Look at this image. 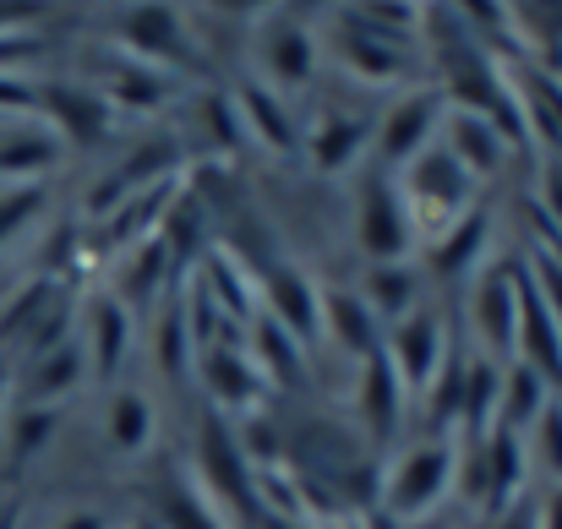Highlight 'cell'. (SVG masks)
Listing matches in <instances>:
<instances>
[{
	"instance_id": "obj_1",
	"label": "cell",
	"mask_w": 562,
	"mask_h": 529,
	"mask_svg": "<svg viewBox=\"0 0 562 529\" xmlns=\"http://www.w3.org/2000/svg\"><path fill=\"white\" fill-rule=\"evenodd\" d=\"M393 185H398V202H404L415 235H426V240H437L448 224H459L475 207V191H481V180L464 176V165L442 143H431L426 154H415L393 176Z\"/></svg>"
},
{
	"instance_id": "obj_2",
	"label": "cell",
	"mask_w": 562,
	"mask_h": 529,
	"mask_svg": "<svg viewBox=\"0 0 562 529\" xmlns=\"http://www.w3.org/2000/svg\"><path fill=\"white\" fill-rule=\"evenodd\" d=\"M191 475H196V486L213 503H229V508H251L257 514V470H251L235 426L218 409H207L196 420V470Z\"/></svg>"
},
{
	"instance_id": "obj_3",
	"label": "cell",
	"mask_w": 562,
	"mask_h": 529,
	"mask_svg": "<svg viewBox=\"0 0 562 529\" xmlns=\"http://www.w3.org/2000/svg\"><path fill=\"white\" fill-rule=\"evenodd\" d=\"M453 475H459L453 442H415V448H404L398 464L387 470V486H382L387 519H420V514H431L448 497Z\"/></svg>"
},
{
	"instance_id": "obj_4",
	"label": "cell",
	"mask_w": 562,
	"mask_h": 529,
	"mask_svg": "<svg viewBox=\"0 0 562 529\" xmlns=\"http://www.w3.org/2000/svg\"><path fill=\"white\" fill-rule=\"evenodd\" d=\"M442 115H448V104H442L437 88H409V93L382 115V126L372 132L382 170L398 176L415 154H426V148L437 143V132H442Z\"/></svg>"
},
{
	"instance_id": "obj_5",
	"label": "cell",
	"mask_w": 562,
	"mask_h": 529,
	"mask_svg": "<svg viewBox=\"0 0 562 529\" xmlns=\"http://www.w3.org/2000/svg\"><path fill=\"white\" fill-rule=\"evenodd\" d=\"M356 240H361V251L372 257V268H382V262H404V257L415 251L420 235H415V224H409V213H404V202H398L393 176L367 180L361 207H356Z\"/></svg>"
},
{
	"instance_id": "obj_6",
	"label": "cell",
	"mask_w": 562,
	"mask_h": 529,
	"mask_svg": "<svg viewBox=\"0 0 562 529\" xmlns=\"http://www.w3.org/2000/svg\"><path fill=\"white\" fill-rule=\"evenodd\" d=\"M257 306L273 328H284L301 350L323 339V290L301 273V268H268L262 284H257Z\"/></svg>"
},
{
	"instance_id": "obj_7",
	"label": "cell",
	"mask_w": 562,
	"mask_h": 529,
	"mask_svg": "<svg viewBox=\"0 0 562 529\" xmlns=\"http://www.w3.org/2000/svg\"><path fill=\"white\" fill-rule=\"evenodd\" d=\"M382 354H387V365L398 371L404 393H431V382H437L442 360L453 354V345H448V328H442L431 312H409V317L393 323V334L382 339Z\"/></svg>"
},
{
	"instance_id": "obj_8",
	"label": "cell",
	"mask_w": 562,
	"mask_h": 529,
	"mask_svg": "<svg viewBox=\"0 0 562 529\" xmlns=\"http://www.w3.org/2000/svg\"><path fill=\"white\" fill-rule=\"evenodd\" d=\"M121 38H126V49L143 60V66H187L196 60V49H191L187 38V22H181V11L176 5H132L126 16H121Z\"/></svg>"
},
{
	"instance_id": "obj_9",
	"label": "cell",
	"mask_w": 562,
	"mask_h": 529,
	"mask_svg": "<svg viewBox=\"0 0 562 529\" xmlns=\"http://www.w3.org/2000/svg\"><path fill=\"white\" fill-rule=\"evenodd\" d=\"M475 328L486 354H514L519 345V262H492L475 284Z\"/></svg>"
},
{
	"instance_id": "obj_10",
	"label": "cell",
	"mask_w": 562,
	"mask_h": 529,
	"mask_svg": "<svg viewBox=\"0 0 562 529\" xmlns=\"http://www.w3.org/2000/svg\"><path fill=\"white\" fill-rule=\"evenodd\" d=\"M196 365H202V382H207L213 409H218L224 420H229V415H262V398H268L273 387L262 382V371L251 365L246 350H202Z\"/></svg>"
},
{
	"instance_id": "obj_11",
	"label": "cell",
	"mask_w": 562,
	"mask_h": 529,
	"mask_svg": "<svg viewBox=\"0 0 562 529\" xmlns=\"http://www.w3.org/2000/svg\"><path fill=\"white\" fill-rule=\"evenodd\" d=\"M481 470H486V497H481V508H486L492 519L525 503V481H530L525 437H514V431L492 426V431H486V442H481Z\"/></svg>"
},
{
	"instance_id": "obj_12",
	"label": "cell",
	"mask_w": 562,
	"mask_h": 529,
	"mask_svg": "<svg viewBox=\"0 0 562 529\" xmlns=\"http://www.w3.org/2000/svg\"><path fill=\"white\" fill-rule=\"evenodd\" d=\"M49 115V132L55 137H71V143H99L115 121V110L104 104V93H88V88H71V82H49L38 88V104Z\"/></svg>"
},
{
	"instance_id": "obj_13",
	"label": "cell",
	"mask_w": 562,
	"mask_h": 529,
	"mask_svg": "<svg viewBox=\"0 0 562 529\" xmlns=\"http://www.w3.org/2000/svg\"><path fill=\"white\" fill-rule=\"evenodd\" d=\"M372 132H376L372 115H350V110L323 115V121L312 126V137H306V159H312V170H317V176H345V170L367 154Z\"/></svg>"
},
{
	"instance_id": "obj_14",
	"label": "cell",
	"mask_w": 562,
	"mask_h": 529,
	"mask_svg": "<svg viewBox=\"0 0 562 529\" xmlns=\"http://www.w3.org/2000/svg\"><path fill=\"white\" fill-rule=\"evenodd\" d=\"M437 143L464 165V176L486 180L503 170V159H508V143H503V132L492 126V121H481V115H470V110H448L442 115V132H437Z\"/></svg>"
},
{
	"instance_id": "obj_15",
	"label": "cell",
	"mask_w": 562,
	"mask_h": 529,
	"mask_svg": "<svg viewBox=\"0 0 562 529\" xmlns=\"http://www.w3.org/2000/svg\"><path fill=\"white\" fill-rule=\"evenodd\" d=\"M508 33H514V49L525 66L558 77L562 71V0H525V5H508Z\"/></svg>"
},
{
	"instance_id": "obj_16",
	"label": "cell",
	"mask_w": 562,
	"mask_h": 529,
	"mask_svg": "<svg viewBox=\"0 0 562 529\" xmlns=\"http://www.w3.org/2000/svg\"><path fill=\"white\" fill-rule=\"evenodd\" d=\"M404 382H398V371L387 365V354L372 350L361 360V387H356V409H361V420H367V431H372V442H387L393 431H398V420H404Z\"/></svg>"
},
{
	"instance_id": "obj_17",
	"label": "cell",
	"mask_w": 562,
	"mask_h": 529,
	"mask_svg": "<svg viewBox=\"0 0 562 529\" xmlns=\"http://www.w3.org/2000/svg\"><path fill=\"white\" fill-rule=\"evenodd\" d=\"M235 110H240L246 137H257L262 148H273V154H290V148H295L301 132H295L290 99L273 93L268 82H240V88H235Z\"/></svg>"
},
{
	"instance_id": "obj_18",
	"label": "cell",
	"mask_w": 562,
	"mask_h": 529,
	"mask_svg": "<svg viewBox=\"0 0 562 529\" xmlns=\"http://www.w3.org/2000/svg\"><path fill=\"white\" fill-rule=\"evenodd\" d=\"M196 279L207 284V295H213V306H218L224 323H240V317L257 312V279H251V268L235 251L207 246V257L196 262Z\"/></svg>"
},
{
	"instance_id": "obj_19",
	"label": "cell",
	"mask_w": 562,
	"mask_h": 529,
	"mask_svg": "<svg viewBox=\"0 0 562 529\" xmlns=\"http://www.w3.org/2000/svg\"><path fill=\"white\" fill-rule=\"evenodd\" d=\"M486 240H492V218H486V207L475 202L459 224H448L437 240H426L431 273H442V279H464V273L486 257Z\"/></svg>"
},
{
	"instance_id": "obj_20",
	"label": "cell",
	"mask_w": 562,
	"mask_h": 529,
	"mask_svg": "<svg viewBox=\"0 0 562 529\" xmlns=\"http://www.w3.org/2000/svg\"><path fill=\"white\" fill-rule=\"evenodd\" d=\"M154 235L170 246V262H176V268L202 262V257H207V202H202L196 191H187V185H176V196L165 202Z\"/></svg>"
},
{
	"instance_id": "obj_21",
	"label": "cell",
	"mask_w": 562,
	"mask_h": 529,
	"mask_svg": "<svg viewBox=\"0 0 562 529\" xmlns=\"http://www.w3.org/2000/svg\"><path fill=\"white\" fill-rule=\"evenodd\" d=\"M60 159V137L49 126H5L0 132V180L5 185H27L44 170H55Z\"/></svg>"
},
{
	"instance_id": "obj_22",
	"label": "cell",
	"mask_w": 562,
	"mask_h": 529,
	"mask_svg": "<svg viewBox=\"0 0 562 529\" xmlns=\"http://www.w3.org/2000/svg\"><path fill=\"white\" fill-rule=\"evenodd\" d=\"M262 66H268V77H273V93H279V88H306L312 71H317V44H312V33H306L301 22L268 27V38H262Z\"/></svg>"
},
{
	"instance_id": "obj_23",
	"label": "cell",
	"mask_w": 562,
	"mask_h": 529,
	"mask_svg": "<svg viewBox=\"0 0 562 529\" xmlns=\"http://www.w3.org/2000/svg\"><path fill=\"white\" fill-rule=\"evenodd\" d=\"M323 328L345 345L350 354L382 350V323L372 317V306L361 301V290H323Z\"/></svg>"
},
{
	"instance_id": "obj_24",
	"label": "cell",
	"mask_w": 562,
	"mask_h": 529,
	"mask_svg": "<svg viewBox=\"0 0 562 529\" xmlns=\"http://www.w3.org/2000/svg\"><path fill=\"white\" fill-rule=\"evenodd\" d=\"M88 365H93V376H115L121 371V360L132 350V312L115 301V295H99L93 301V312H88Z\"/></svg>"
},
{
	"instance_id": "obj_25",
	"label": "cell",
	"mask_w": 562,
	"mask_h": 529,
	"mask_svg": "<svg viewBox=\"0 0 562 529\" xmlns=\"http://www.w3.org/2000/svg\"><path fill=\"white\" fill-rule=\"evenodd\" d=\"M176 273V262H170V246L159 240V235H148V240H137V246H126V257H121V284H115V301L132 312V306H148L154 301V290L165 284Z\"/></svg>"
},
{
	"instance_id": "obj_26",
	"label": "cell",
	"mask_w": 562,
	"mask_h": 529,
	"mask_svg": "<svg viewBox=\"0 0 562 529\" xmlns=\"http://www.w3.org/2000/svg\"><path fill=\"white\" fill-rule=\"evenodd\" d=\"M246 354H251V365L262 371V382H268V387H295V382L306 376V350H301L284 328H273L268 317H257V323H251Z\"/></svg>"
},
{
	"instance_id": "obj_27",
	"label": "cell",
	"mask_w": 562,
	"mask_h": 529,
	"mask_svg": "<svg viewBox=\"0 0 562 529\" xmlns=\"http://www.w3.org/2000/svg\"><path fill=\"white\" fill-rule=\"evenodd\" d=\"M159 514H165V529H229L218 519V503L196 486L191 470H165V486H159Z\"/></svg>"
},
{
	"instance_id": "obj_28",
	"label": "cell",
	"mask_w": 562,
	"mask_h": 529,
	"mask_svg": "<svg viewBox=\"0 0 562 529\" xmlns=\"http://www.w3.org/2000/svg\"><path fill=\"white\" fill-rule=\"evenodd\" d=\"M339 60L361 82H376V88H387V82H398L409 71V49H393V44H382V38L361 33V27H345V22H339Z\"/></svg>"
},
{
	"instance_id": "obj_29",
	"label": "cell",
	"mask_w": 562,
	"mask_h": 529,
	"mask_svg": "<svg viewBox=\"0 0 562 529\" xmlns=\"http://www.w3.org/2000/svg\"><path fill=\"white\" fill-rule=\"evenodd\" d=\"M547 398H552V387L530 371V365H508L503 371V393H497V426L503 431H514V437H525L530 431V420L547 409Z\"/></svg>"
},
{
	"instance_id": "obj_30",
	"label": "cell",
	"mask_w": 562,
	"mask_h": 529,
	"mask_svg": "<svg viewBox=\"0 0 562 529\" xmlns=\"http://www.w3.org/2000/svg\"><path fill=\"white\" fill-rule=\"evenodd\" d=\"M415 295H420V279H415L409 262H382V268H372L367 273V290H361V301L372 306L376 323H404L415 312Z\"/></svg>"
},
{
	"instance_id": "obj_31",
	"label": "cell",
	"mask_w": 562,
	"mask_h": 529,
	"mask_svg": "<svg viewBox=\"0 0 562 529\" xmlns=\"http://www.w3.org/2000/svg\"><path fill=\"white\" fill-rule=\"evenodd\" d=\"M497 393H503V371L492 360H464V404L459 420L475 442H486V431L497 426Z\"/></svg>"
},
{
	"instance_id": "obj_32",
	"label": "cell",
	"mask_w": 562,
	"mask_h": 529,
	"mask_svg": "<svg viewBox=\"0 0 562 529\" xmlns=\"http://www.w3.org/2000/svg\"><path fill=\"white\" fill-rule=\"evenodd\" d=\"M165 99H170V82H165L154 66H143V60H115V77H110V93H104L110 110H154V104H165Z\"/></svg>"
},
{
	"instance_id": "obj_33",
	"label": "cell",
	"mask_w": 562,
	"mask_h": 529,
	"mask_svg": "<svg viewBox=\"0 0 562 529\" xmlns=\"http://www.w3.org/2000/svg\"><path fill=\"white\" fill-rule=\"evenodd\" d=\"M104 431H110V442L121 448V453H143L148 448V437H154V404L143 398V393H115L110 398V420H104Z\"/></svg>"
},
{
	"instance_id": "obj_34",
	"label": "cell",
	"mask_w": 562,
	"mask_h": 529,
	"mask_svg": "<svg viewBox=\"0 0 562 529\" xmlns=\"http://www.w3.org/2000/svg\"><path fill=\"white\" fill-rule=\"evenodd\" d=\"M176 170H181V148L170 143V137H159V143H137L126 159H121V185L132 191H148V185H165V180H176Z\"/></svg>"
},
{
	"instance_id": "obj_35",
	"label": "cell",
	"mask_w": 562,
	"mask_h": 529,
	"mask_svg": "<svg viewBox=\"0 0 562 529\" xmlns=\"http://www.w3.org/2000/svg\"><path fill=\"white\" fill-rule=\"evenodd\" d=\"M82 371H88V360L77 345H60V350L38 354L33 360V376H27V393L49 409V398H60V393H71L77 382H82Z\"/></svg>"
},
{
	"instance_id": "obj_36",
	"label": "cell",
	"mask_w": 562,
	"mask_h": 529,
	"mask_svg": "<svg viewBox=\"0 0 562 529\" xmlns=\"http://www.w3.org/2000/svg\"><path fill=\"white\" fill-rule=\"evenodd\" d=\"M44 207H49V191H44V180L5 185V191H0V251H5V246H11L22 229H33Z\"/></svg>"
},
{
	"instance_id": "obj_37",
	"label": "cell",
	"mask_w": 562,
	"mask_h": 529,
	"mask_svg": "<svg viewBox=\"0 0 562 529\" xmlns=\"http://www.w3.org/2000/svg\"><path fill=\"white\" fill-rule=\"evenodd\" d=\"M525 453L541 459V470L562 486V393H552L547 409L530 420V431H525Z\"/></svg>"
},
{
	"instance_id": "obj_38",
	"label": "cell",
	"mask_w": 562,
	"mask_h": 529,
	"mask_svg": "<svg viewBox=\"0 0 562 529\" xmlns=\"http://www.w3.org/2000/svg\"><path fill=\"white\" fill-rule=\"evenodd\" d=\"M154 354H159V371L165 376H187L191 365V334H187V317H181V301H170L165 306V317H159V334H154Z\"/></svg>"
},
{
	"instance_id": "obj_39",
	"label": "cell",
	"mask_w": 562,
	"mask_h": 529,
	"mask_svg": "<svg viewBox=\"0 0 562 529\" xmlns=\"http://www.w3.org/2000/svg\"><path fill=\"white\" fill-rule=\"evenodd\" d=\"M60 290L49 284V279H33V284H22L16 295H11V306L0 312V339H22L44 312H49V301H55Z\"/></svg>"
},
{
	"instance_id": "obj_40",
	"label": "cell",
	"mask_w": 562,
	"mask_h": 529,
	"mask_svg": "<svg viewBox=\"0 0 562 529\" xmlns=\"http://www.w3.org/2000/svg\"><path fill=\"white\" fill-rule=\"evenodd\" d=\"M196 126L207 132V143H213L218 154H229V148H240V143H246L240 110H235V99H224V93H207V99L196 104Z\"/></svg>"
},
{
	"instance_id": "obj_41",
	"label": "cell",
	"mask_w": 562,
	"mask_h": 529,
	"mask_svg": "<svg viewBox=\"0 0 562 529\" xmlns=\"http://www.w3.org/2000/svg\"><path fill=\"white\" fill-rule=\"evenodd\" d=\"M525 273H530V284L541 290V301H547V312H552V323H558V334H562V262L552 251H536V246H530Z\"/></svg>"
},
{
	"instance_id": "obj_42",
	"label": "cell",
	"mask_w": 562,
	"mask_h": 529,
	"mask_svg": "<svg viewBox=\"0 0 562 529\" xmlns=\"http://www.w3.org/2000/svg\"><path fill=\"white\" fill-rule=\"evenodd\" d=\"M49 431H55V409H44V404L22 409V415H16V431H11L16 459H33V453L44 448V437H49Z\"/></svg>"
},
{
	"instance_id": "obj_43",
	"label": "cell",
	"mask_w": 562,
	"mask_h": 529,
	"mask_svg": "<svg viewBox=\"0 0 562 529\" xmlns=\"http://www.w3.org/2000/svg\"><path fill=\"white\" fill-rule=\"evenodd\" d=\"M38 55V33L33 27H11V33H0V77H11L16 66H27Z\"/></svg>"
},
{
	"instance_id": "obj_44",
	"label": "cell",
	"mask_w": 562,
	"mask_h": 529,
	"mask_svg": "<svg viewBox=\"0 0 562 529\" xmlns=\"http://www.w3.org/2000/svg\"><path fill=\"white\" fill-rule=\"evenodd\" d=\"M547 218H552V229L562 235V159L547 165V176H541V202H536Z\"/></svg>"
},
{
	"instance_id": "obj_45",
	"label": "cell",
	"mask_w": 562,
	"mask_h": 529,
	"mask_svg": "<svg viewBox=\"0 0 562 529\" xmlns=\"http://www.w3.org/2000/svg\"><path fill=\"white\" fill-rule=\"evenodd\" d=\"M492 529H536V503H519V508H508V514H497Z\"/></svg>"
},
{
	"instance_id": "obj_46",
	"label": "cell",
	"mask_w": 562,
	"mask_h": 529,
	"mask_svg": "<svg viewBox=\"0 0 562 529\" xmlns=\"http://www.w3.org/2000/svg\"><path fill=\"white\" fill-rule=\"evenodd\" d=\"M536 529H562V486L536 508Z\"/></svg>"
},
{
	"instance_id": "obj_47",
	"label": "cell",
	"mask_w": 562,
	"mask_h": 529,
	"mask_svg": "<svg viewBox=\"0 0 562 529\" xmlns=\"http://www.w3.org/2000/svg\"><path fill=\"white\" fill-rule=\"evenodd\" d=\"M22 22H33L27 5H0V33H11V27H22Z\"/></svg>"
},
{
	"instance_id": "obj_48",
	"label": "cell",
	"mask_w": 562,
	"mask_h": 529,
	"mask_svg": "<svg viewBox=\"0 0 562 529\" xmlns=\"http://www.w3.org/2000/svg\"><path fill=\"white\" fill-rule=\"evenodd\" d=\"M60 529H110V519H104V514H71Z\"/></svg>"
},
{
	"instance_id": "obj_49",
	"label": "cell",
	"mask_w": 562,
	"mask_h": 529,
	"mask_svg": "<svg viewBox=\"0 0 562 529\" xmlns=\"http://www.w3.org/2000/svg\"><path fill=\"white\" fill-rule=\"evenodd\" d=\"M0 529H16V508H5V514H0Z\"/></svg>"
},
{
	"instance_id": "obj_50",
	"label": "cell",
	"mask_w": 562,
	"mask_h": 529,
	"mask_svg": "<svg viewBox=\"0 0 562 529\" xmlns=\"http://www.w3.org/2000/svg\"><path fill=\"white\" fill-rule=\"evenodd\" d=\"M5 387H11V376H5V365H0V404H5Z\"/></svg>"
},
{
	"instance_id": "obj_51",
	"label": "cell",
	"mask_w": 562,
	"mask_h": 529,
	"mask_svg": "<svg viewBox=\"0 0 562 529\" xmlns=\"http://www.w3.org/2000/svg\"><path fill=\"white\" fill-rule=\"evenodd\" d=\"M132 529H159V525H148V519H143V525H132Z\"/></svg>"
},
{
	"instance_id": "obj_52",
	"label": "cell",
	"mask_w": 562,
	"mask_h": 529,
	"mask_svg": "<svg viewBox=\"0 0 562 529\" xmlns=\"http://www.w3.org/2000/svg\"><path fill=\"white\" fill-rule=\"evenodd\" d=\"M0 132H5V121H0Z\"/></svg>"
}]
</instances>
